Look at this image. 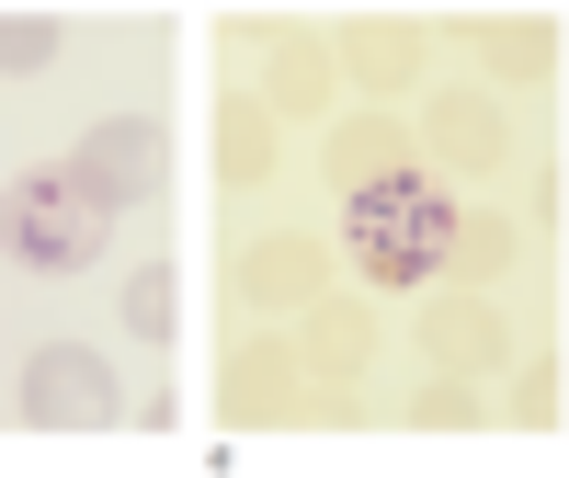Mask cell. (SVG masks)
<instances>
[{"mask_svg":"<svg viewBox=\"0 0 569 478\" xmlns=\"http://www.w3.org/2000/svg\"><path fill=\"white\" fill-rule=\"evenodd\" d=\"M456 251V206H445V182H421V171H376L365 195H353V262L365 285H388V297H410V285H433Z\"/></svg>","mask_w":569,"mask_h":478,"instance_id":"6da1fadb","label":"cell"},{"mask_svg":"<svg viewBox=\"0 0 569 478\" xmlns=\"http://www.w3.org/2000/svg\"><path fill=\"white\" fill-rule=\"evenodd\" d=\"M103 239H114V206L80 182V160H46V171L0 182V251H12V262L80 273V262H103Z\"/></svg>","mask_w":569,"mask_h":478,"instance_id":"7a4b0ae2","label":"cell"},{"mask_svg":"<svg viewBox=\"0 0 569 478\" xmlns=\"http://www.w3.org/2000/svg\"><path fill=\"white\" fill-rule=\"evenodd\" d=\"M23 421H46V434H103L114 421V365L91 342H46L23 365Z\"/></svg>","mask_w":569,"mask_h":478,"instance_id":"3957f363","label":"cell"},{"mask_svg":"<svg viewBox=\"0 0 569 478\" xmlns=\"http://www.w3.org/2000/svg\"><path fill=\"white\" fill-rule=\"evenodd\" d=\"M160 171H171V149H160V126L149 114H114V126H91L80 137V182L103 206H149L160 195Z\"/></svg>","mask_w":569,"mask_h":478,"instance_id":"277c9868","label":"cell"},{"mask_svg":"<svg viewBox=\"0 0 569 478\" xmlns=\"http://www.w3.org/2000/svg\"><path fill=\"white\" fill-rule=\"evenodd\" d=\"M126 330H137V342H160V330H171V273H137V285H126Z\"/></svg>","mask_w":569,"mask_h":478,"instance_id":"5b68a950","label":"cell"},{"mask_svg":"<svg viewBox=\"0 0 569 478\" xmlns=\"http://www.w3.org/2000/svg\"><path fill=\"white\" fill-rule=\"evenodd\" d=\"M58 58V23H0V69H46Z\"/></svg>","mask_w":569,"mask_h":478,"instance_id":"8992f818","label":"cell"},{"mask_svg":"<svg viewBox=\"0 0 569 478\" xmlns=\"http://www.w3.org/2000/svg\"><path fill=\"white\" fill-rule=\"evenodd\" d=\"M433 126H445V137H456V149H490V114H479V103H445V114H433Z\"/></svg>","mask_w":569,"mask_h":478,"instance_id":"52a82bcc","label":"cell"}]
</instances>
